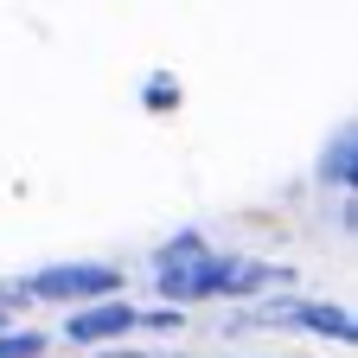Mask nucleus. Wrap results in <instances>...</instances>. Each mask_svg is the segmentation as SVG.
Returning <instances> with one entry per match:
<instances>
[{"label":"nucleus","instance_id":"5","mask_svg":"<svg viewBox=\"0 0 358 358\" xmlns=\"http://www.w3.org/2000/svg\"><path fill=\"white\" fill-rule=\"evenodd\" d=\"M0 358H45V333H0Z\"/></svg>","mask_w":358,"mask_h":358},{"label":"nucleus","instance_id":"2","mask_svg":"<svg viewBox=\"0 0 358 358\" xmlns=\"http://www.w3.org/2000/svg\"><path fill=\"white\" fill-rule=\"evenodd\" d=\"M141 327V313H134L128 301H96V307H83V313H71V345H103V339H122V333H134Z\"/></svg>","mask_w":358,"mask_h":358},{"label":"nucleus","instance_id":"3","mask_svg":"<svg viewBox=\"0 0 358 358\" xmlns=\"http://www.w3.org/2000/svg\"><path fill=\"white\" fill-rule=\"evenodd\" d=\"M262 320H288L307 333H327V339H352V313L345 307H313V301H282V307H262Z\"/></svg>","mask_w":358,"mask_h":358},{"label":"nucleus","instance_id":"1","mask_svg":"<svg viewBox=\"0 0 358 358\" xmlns=\"http://www.w3.org/2000/svg\"><path fill=\"white\" fill-rule=\"evenodd\" d=\"M122 288V268L109 262H58V268H38L32 282H20V301H96Z\"/></svg>","mask_w":358,"mask_h":358},{"label":"nucleus","instance_id":"4","mask_svg":"<svg viewBox=\"0 0 358 358\" xmlns=\"http://www.w3.org/2000/svg\"><path fill=\"white\" fill-rule=\"evenodd\" d=\"M333 186H352V128H339V141H333V160L320 166Z\"/></svg>","mask_w":358,"mask_h":358}]
</instances>
